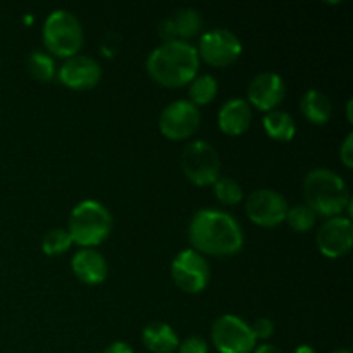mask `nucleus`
Here are the masks:
<instances>
[{
    "instance_id": "1",
    "label": "nucleus",
    "mask_w": 353,
    "mask_h": 353,
    "mask_svg": "<svg viewBox=\"0 0 353 353\" xmlns=\"http://www.w3.org/2000/svg\"><path fill=\"white\" fill-rule=\"evenodd\" d=\"M193 250L199 254L226 255L238 254L243 247V230L240 223L219 209H202L195 212L188 228Z\"/></svg>"
},
{
    "instance_id": "2",
    "label": "nucleus",
    "mask_w": 353,
    "mask_h": 353,
    "mask_svg": "<svg viewBox=\"0 0 353 353\" xmlns=\"http://www.w3.org/2000/svg\"><path fill=\"white\" fill-rule=\"evenodd\" d=\"M200 57L188 41H164L150 52L147 71L152 78L169 88H179L196 76Z\"/></svg>"
},
{
    "instance_id": "3",
    "label": "nucleus",
    "mask_w": 353,
    "mask_h": 353,
    "mask_svg": "<svg viewBox=\"0 0 353 353\" xmlns=\"http://www.w3.org/2000/svg\"><path fill=\"white\" fill-rule=\"evenodd\" d=\"M303 195L307 207L323 217H336L345 209L350 210L352 200L347 183L330 169H314L305 176Z\"/></svg>"
},
{
    "instance_id": "4",
    "label": "nucleus",
    "mask_w": 353,
    "mask_h": 353,
    "mask_svg": "<svg viewBox=\"0 0 353 353\" xmlns=\"http://www.w3.org/2000/svg\"><path fill=\"white\" fill-rule=\"evenodd\" d=\"M112 230V216L97 200H85L72 209L69 216L68 233L71 234L72 243L83 248H93L102 243Z\"/></svg>"
},
{
    "instance_id": "5",
    "label": "nucleus",
    "mask_w": 353,
    "mask_h": 353,
    "mask_svg": "<svg viewBox=\"0 0 353 353\" xmlns=\"http://www.w3.org/2000/svg\"><path fill=\"white\" fill-rule=\"evenodd\" d=\"M85 40L81 23L69 10L57 9L48 14L43 24V43L57 57H72L79 52Z\"/></svg>"
},
{
    "instance_id": "6",
    "label": "nucleus",
    "mask_w": 353,
    "mask_h": 353,
    "mask_svg": "<svg viewBox=\"0 0 353 353\" xmlns=\"http://www.w3.org/2000/svg\"><path fill=\"white\" fill-rule=\"evenodd\" d=\"M181 165L186 178L199 186H209L219 179L221 159L216 148L202 140L188 143L183 150Z\"/></svg>"
},
{
    "instance_id": "7",
    "label": "nucleus",
    "mask_w": 353,
    "mask_h": 353,
    "mask_svg": "<svg viewBox=\"0 0 353 353\" xmlns=\"http://www.w3.org/2000/svg\"><path fill=\"white\" fill-rule=\"evenodd\" d=\"M212 341L219 353H252L255 348V336L250 324L241 317L226 314L212 324Z\"/></svg>"
},
{
    "instance_id": "8",
    "label": "nucleus",
    "mask_w": 353,
    "mask_h": 353,
    "mask_svg": "<svg viewBox=\"0 0 353 353\" xmlns=\"http://www.w3.org/2000/svg\"><path fill=\"white\" fill-rule=\"evenodd\" d=\"M172 281L186 293H200L210 281V265L202 254L193 248L179 252L171 264Z\"/></svg>"
},
{
    "instance_id": "9",
    "label": "nucleus",
    "mask_w": 353,
    "mask_h": 353,
    "mask_svg": "<svg viewBox=\"0 0 353 353\" xmlns=\"http://www.w3.org/2000/svg\"><path fill=\"white\" fill-rule=\"evenodd\" d=\"M196 52H199V57H202L207 64L224 68V65L233 64L240 57L241 41L233 31L216 28V30L205 31L200 37Z\"/></svg>"
},
{
    "instance_id": "10",
    "label": "nucleus",
    "mask_w": 353,
    "mask_h": 353,
    "mask_svg": "<svg viewBox=\"0 0 353 353\" xmlns=\"http://www.w3.org/2000/svg\"><path fill=\"white\" fill-rule=\"evenodd\" d=\"M288 202L276 190L262 188L250 193L245 202V212L248 219L262 228H274L286 219Z\"/></svg>"
},
{
    "instance_id": "11",
    "label": "nucleus",
    "mask_w": 353,
    "mask_h": 353,
    "mask_svg": "<svg viewBox=\"0 0 353 353\" xmlns=\"http://www.w3.org/2000/svg\"><path fill=\"white\" fill-rule=\"evenodd\" d=\"M200 126V110L190 100H174L161 114L159 128L169 140H185L196 133Z\"/></svg>"
},
{
    "instance_id": "12",
    "label": "nucleus",
    "mask_w": 353,
    "mask_h": 353,
    "mask_svg": "<svg viewBox=\"0 0 353 353\" xmlns=\"http://www.w3.org/2000/svg\"><path fill=\"white\" fill-rule=\"evenodd\" d=\"M353 245V226L350 217L336 216L327 219L317 231V247L321 254L338 259L348 254Z\"/></svg>"
},
{
    "instance_id": "13",
    "label": "nucleus",
    "mask_w": 353,
    "mask_h": 353,
    "mask_svg": "<svg viewBox=\"0 0 353 353\" xmlns=\"http://www.w3.org/2000/svg\"><path fill=\"white\" fill-rule=\"evenodd\" d=\"M102 69L99 62L86 55H72L59 69V79L72 90H90L99 85Z\"/></svg>"
},
{
    "instance_id": "14",
    "label": "nucleus",
    "mask_w": 353,
    "mask_h": 353,
    "mask_svg": "<svg viewBox=\"0 0 353 353\" xmlns=\"http://www.w3.org/2000/svg\"><path fill=\"white\" fill-rule=\"evenodd\" d=\"M286 93L285 81L276 72H261L250 81L247 90L248 100L259 110H276Z\"/></svg>"
},
{
    "instance_id": "15",
    "label": "nucleus",
    "mask_w": 353,
    "mask_h": 353,
    "mask_svg": "<svg viewBox=\"0 0 353 353\" xmlns=\"http://www.w3.org/2000/svg\"><path fill=\"white\" fill-rule=\"evenodd\" d=\"M202 16L195 9H179L159 24V34L164 41H188L202 30Z\"/></svg>"
},
{
    "instance_id": "16",
    "label": "nucleus",
    "mask_w": 353,
    "mask_h": 353,
    "mask_svg": "<svg viewBox=\"0 0 353 353\" xmlns=\"http://www.w3.org/2000/svg\"><path fill=\"white\" fill-rule=\"evenodd\" d=\"M72 272L86 285H100L107 278V261L95 248H81L71 261Z\"/></svg>"
},
{
    "instance_id": "17",
    "label": "nucleus",
    "mask_w": 353,
    "mask_h": 353,
    "mask_svg": "<svg viewBox=\"0 0 353 353\" xmlns=\"http://www.w3.org/2000/svg\"><path fill=\"white\" fill-rule=\"evenodd\" d=\"M252 123L250 103L243 99H231L224 102V105L217 114V124L221 131L231 137H238L248 130Z\"/></svg>"
},
{
    "instance_id": "18",
    "label": "nucleus",
    "mask_w": 353,
    "mask_h": 353,
    "mask_svg": "<svg viewBox=\"0 0 353 353\" xmlns=\"http://www.w3.org/2000/svg\"><path fill=\"white\" fill-rule=\"evenodd\" d=\"M141 340L145 347L154 353H174L179 347L178 334L165 323H150L145 326Z\"/></svg>"
},
{
    "instance_id": "19",
    "label": "nucleus",
    "mask_w": 353,
    "mask_h": 353,
    "mask_svg": "<svg viewBox=\"0 0 353 353\" xmlns=\"http://www.w3.org/2000/svg\"><path fill=\"white\" fill-rule=\"evenodd\" d=\"M302 114L314 124H326L333 114V105L326 93L321 90H309L300 100Z\"/></svg>"
},
{
    "instance_id": "20",
    "label": "nucleus",
    "mask_w": 353,
    "mask_h": 353,
    "mask_svg": "<svg viewBox=\"0 0 353 353\" xmlns=\"http://www.w3.org/2000/svg\"><path fill=\"white\" fill-rule=\"evenodd\" d=\"M264 130L278 141H292L296 133L293 117L285 110H269L264 116Z\"/></svg>"
},
{
    "instance_id": "21",
    "label": "nucleus",
    "mask_w": 353,
    "mask_h": 353,
    "mask_svg": "<svg viewBox=\"0 0 353 353\" xmlns=\"http://www.w3.org/2000/svg\"><path fill=\"white\" fill-rule=\"evenodd\" d=\"M190 102L193 105H205L212 102L217 93V79L210 74L195 76L190 83Z\"/></svg>"
},
{
    "instance_id": "22",
    "label": "nucleus",
    "mask_w": 353,
    "mask_h": 353,
    "mask_svg": "<svg viewBox=\"0 0 353 353\" xmlns=\"http://www.w3.org/2000/svg\"><path fill=\"white\" fill-rule=\"evenodd\" d=\"M28 71L34 79L41 83H47L54 79L55 76V62L50 57V54L41 50L31 52L30 59H28Z\"/></svg>"
},
{
    "instance_id": "23",
    "label": "nucleus",
    "mask_w": 353,
    "mask_h": 353,
    "mask_svg": "<svg viewBox=\"0 0 353 353\" xmlns=\"http://www.w3.org/2000/svg\"><path fill=\"white\" fill-rule=\"evenodd\" d=\"M72 245L71 234L68 233V230H62V228H54V230L47 231L43 234V240H41V248L47 255H59L64 254L65 250H69Z\"/></svg>"
},
{
    "instance_id": "24",
    "label": "nucleus",
    "mask_w": 353,
    "mask_h": 353,
    "mask_svg": "<svg viewBox=\"0 0 353 353\" xmlns=\"http://www.w3.org/2000/svg\"><path fill=\"white\" fill-rule=\"evenodd\" d=\"M285 221L292 230L299 231V233H307L316 223V214L305 203H299V205H293L292 209H288Z\"/></svg>"
},
{
    "instance_id": "25",
    "label": "nucleus",
    "mask_w": 353,
    "mask_h": 353,
    "mask_svg": "<svg viewBox=\"0 0 353 353\" xmlns=\"http://www.w3.org/2000/svg\"><path fill=\"white\" fill-rule=\"evenodd\" d=\"M214 193H216L217 200L226 205H236L243 200V190L234 181L233 178H221L214 183Z\"/></svg>"
},
{
    "instance_id": "26",
    "label": "nucleus",
    "mask_w": 353,
    "mask_h": 353,
    "mask_svg": "<svg viewBox=\"0 0 353 353\" xmlns=\"http://www.w3.org/2000/svg\"><path fill=\"white\" fill-rule=\"evenodd\" d=\"M250 330L252 333H254L255 340H257V338L268 340V338H271L272 333H274V324H272V321L268 319V317H259V319H255L254 323L250 324Z\"/></svg>"
},
{
    "instance_id": "27",
    "label": "nucleus",
    "mask_w": 353,
    "mask_h": 353,
    "mask_svg": "<svg viewBox=\"0 0 353 353\" xmlns=\"http://www.w3.org/2000/svg\"><path fill=\"white\" fill-rule=\"evenodd\" d=\"M178 350L179 353H209V347H207L203 338L192 336V338H186L185 341H181Z\"/></svg>"
},
{
    "instance_id": "28",
    "label": "nucleus",
    "mask_w": 353,
    "mask_h": 353,
    "mask_svg": "<svg viewBox=\"0 0 353 353\" xmlns=\"http://www.w3.org/2000/svg\"><path fill=\"white\" fill-rule=\"evenodd\" d=\"M353 134L348 133L345 141L341 143V150H340V159L347 168H352L353 165Z\"/></svg>"
},
{
    "instance_id": "29",
    "label": "nucleus",
    "mask_w": 353,
    "mask_h": 353,
    "mask_svg": "<svg viewBox=\"0 0 353 353\" xmlns=\"http://www.w3.org/2000/svg\"><path fill=\"white\" fill-rule=\"evenodd\" d=\"M102 353H134V352L133 348H131L128 343H124V341H116V343L109 345V347H107Z\"/></svg>"
},
{
    "instance_id": "30",
    "label": "nucleus",
    "mask_w": 353,
    "mask_h": 353,
    "mask_svg": "<svg viewBox=\"0 0 353 353\" xmlns=\"http://www.w3.org/2000/svg\"><path fill=\"white\" fill-rule=\"evenodd\" d=\"M254 353H283V352L279 350L278 347H274V345L264 343V345H261V347L254 348Z\"/></svg>"
},
{
    "instance_id": "31",
    "label": "nucleus",
    "mask_w": 353,
    "mask_h": 353,
    "mask_svg": "<svg viewBox=\"0 0 353 353\" xmlns=\"http://www.w3.org/2000/svg\"><path fill=\"white\" fill-rule=\"evenodd\" d=\"M293 353H316V350L312 347H309V345H302V347L296 348Z\"/></svg>"
},
{
    "instance_id": "32",
    "label": "nucleus",
    "mask_w": 353,
    "mask_h": 353,
    "mask_svg": "<svg viewBox=\"0 0 353 353\" xmlns=\"http://www.w3.org/2000/svg\"><path fill=\"white\" fill-rule=\"evenodd\" d=\"M347 114H348V121H352V100H348L347 103Z\"/></svg>"
},
{
    "instance_id": "33",
    "label": "nucleus",
    "mask_w": 353,
    "mask_h": 353,
    "mask_svg": "<svg viewBox=\"0 0 353 353\" xmlns=\"http://www.w3.org/2000/svg\"><path fill=\"white\" fill-rule=\"evenodd\" d=\"M331 353H350L348 350H334V352H331Z\"/></svg>"
}]
</instances>
